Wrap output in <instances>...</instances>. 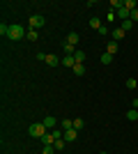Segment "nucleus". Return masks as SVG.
<instances>
[{"label":"nucleus","mask_w":138,"mask_h":154,"mask_svg":"<svg viewBox=\"0 0 138 154\" xmlns=\"http://www.w3.org/2000/svg\"><path fill=\"white\" fill-rule=\"evenodd\" d=\"M127 88H129V90H136V81H133V78H129V81H127Z\"/></svg>","instance_id":"a878e982"},{"label":"nucleus","mask_w":138,"mask_h":154,"mask_svg":"<svg viewBox=\"0 0 138 154\" xmlns=\"http://www.w3.org/2000/svg\"><path fill=\"white\" fill-rule=\"evenodd\" d=\"M90 28H94V30H99V28H101V21H99L97 16H94V19H90Z\"/></svg>","instance_id":"4be33fe9"},{"label":"nucleus","mask_w":138,"mask_h":154,"mask_svg":"<svg viewBox=\"0 0 138 154\" xmlns=\"http://www.w3.org/2000/svg\"><path fill=\"white\" fill-rule=\"evenodd\" d=\"M44 23H46V21H44V16H41V14H32V16H30V21H28L30 30H39Z\"/></svg>","instance_id":"7ed1b4c3"},{"label":"nucleus","mask_w":138,"mask_h":154,"mask_svg":"<svg viewBox=\"0 0 138 154\" xmlns=\"http://www.w3.org/2000/svg\"><path fill=\"white\" fill-rule=\"evenodd\" d=\"M41 154H55V147H53V145H44Z\"/></svg>","instance_id":"5701e85b"},{"label":"nucleus","mask_w":138,"mask_h":154,"mask_svg":"<svg viewBox=\"0 0 138 154\" xmlns=\"http://www.w3.org/2000/svg\"><path fill=\"white\" fill-rule=\"evenodd\" d=\"M99 35H104V37H106V35H111V30H108V28H106V26H101V28H99Z\"/></svg>","instance_id":"393cba45"},{"label":"nucleus","mask_w":138,"mask_h":154,"mask_svg":"<svg viewBox=\"0 0 138 154\" xmlns=\"http://www.w3.org/2000/svg\"><path fill=\"white\" fill-rule=\"evenodd\" d=\"M118 51H120V46L115 44V42H111V44L106 46V53H108V55H115V53H118Z\"/></svg>","instance_id":"9b49d317"},{"label":"nucleus","mask_w":138,"mask_h":154,"mask_svg":"<svg viewBox=\"0 0 138 154\" xmlns=\"http://www.w3.org/2000/svg\"><path fill=\"white\" fill-rule=\"evenodd\" d=\"M28 131H30V136H32V138H44V136L48 134V129L44 127V122H35V124H30V129H28Z\"/></svg>","instance_id":"f257e3e1"},{"label":"nucleus","mask_w":138,"mask_h":154,"mask_svg":"<svg viewBox=\"0 0 138 154\" xmlns=\"http://www.w3.org/2000/svg\"><path fill=\"white\" fill-rule=\"evenodd\" d=\"M26 39H28V42H37V39H39V32H37V30H28Z\"/></svg>","instance_id":"4468645a"},{"label":"nucleus","mask_w":138,"mask_h":154,"mask_svg":"<svg viewBox=\"0 0 138 154\" xmlns=\"http://www.w3.org/2000/svg\"><path fill=\"white\" fill-rule=\"evenodd\" d=\"M62 64H65V67H72V69H74V64H76L74 55H65V58H62Z\"/></svg>","instance_id":"ddd939ff"},{"label":"nucleus","mask_w":138,"mask_h":154,"mask_svg":"<svg viewBox=\"0 0 138 154\" xmlns=\"http://www.w3.org/2000/svg\"><path fill=\"white\" fill-rule=\"evenodd\" d=\"M127 120H131V122H133V120H138V110H136V108L127 110Z\"/></svg>","instance_id":"a211bd4d"},{"label":"nucleus","mask_w":138,"mask_h":154,"mask_svg":"<svg viewBox=\"0 0 138 154\" xmlns=\"http://www.w3.org/2000/svg\"><path fill=\"white\" fill-rule=\"evenodd\" d=\"M46 64H48V67H58V64H62V60H60L58 55L48 53V55H46Z\"/></svg>","instance_id":"39448f33"},{"label":"nucleus","mask_w":138,"mask_h":154,"mask_svg":"<svg viewBox=\"0 0 138 154\" xmlns=\"http://www.w3.org/2000/svg\"><path fill=\"white\" fill-rule=\"evenodd\" d=\"M120 28H122L124 32H129V30L133 28V21H131V19H129V21H122V23H120Z\"/></svg>","instance_id":"dca6fc26"},{"label":"nucleus","mask_w":138,"mask_h":154,"mask_svg":"<svg viewBox=\"0 0 138 154\" xmlns=\"http://www.w3.org/2000/svg\"><path fill=\"white\" fill-rule=\"evenodd\" d=\"M46 55H48V53H37V60H39V62H46Z\"/></svg>","instance_id":"cd10ccee"},{"label":"nucleus","mask_w":138,"mask_h":154,"mask_svg":"<svg viewBox=\"0 0 138 154\" xmlns=\"http://www.w3.org/2000/svg\"><path fill=\"white\" fill-rule=\"evenodd\" d=\"M131 21H133V23L138 21V9H133V12H131Z\"/></svg>","instance_id":"c85d7f7f"},{"label":"nucleus","mask_w":138,"mask_h":154,"mask_svg":"<svg viewBox=\"0 0 138 154\" xmlns=\"http://www.w3.org/2000/svg\"><path fill=\"white\" fill-rule=\"evenodd\" d=\"M124 7H127V9H129V12H133V9H138L136 0H127V2H124Z\"/></svg>","instance_id":"aec40b11"},{"label":"nucleus","mask_w":138,"mask_h":154,"mask_svg":"<svg viewBox=\"0 0 138 154\" xmlns=\"http://www.w3.org/2000/svg\"><path fill=\"white\" fill-rule=\"evenodd\" d=\"M106 21H115V12H113V9L106 14Z\"/></svg>","instance_id":"bb28decb"},{"label":"nucleus","mask_w":138,"mask_h":154,"mask_svg":"<svg viewBox=\"0 0 138 154\" xmlns=\"http://www.w3.org/2000/svg\"><path fill=\"white\" fill-rule=\"evenodd\" d=\"M0 35H2V37H7V35H9V26H5V23H2V26H0Z\"/></svg>","instance_id":"b1692460"},{"label":"nucleus","mask_w":138,"mask_h":154,"mask_svg":"<svg viewBox=\"0 0 138 154\" xmlns=\"http://www.w3.org/2000/svg\"><path fill=\"white\" fill-rule=\"evenodd\" d=\"M62 138H65L67 143H72V140H76V138H78V131H76V129H69V131H65V136H62Z\"/></svg>","instance_id":"0eeeda50"},{"label":"nucleus","mask_w":138,"mask_h":154,"mask_svg":"<svg viewBox=\"0 0 138 154\" xmlns=\"http://www.w3.org/2000/svg\"><path fill=\"white\" fill-rule=\"evenodd\" d=\"M111 35H113V42H120V39H124V35H127V32L122 30V28H113V30H111Z\"/></svg>","instance_id":"423d86ee"},{"label":"nucleus","mask_w":138,"mask_h":154,"mask_svg":"<svg viewBox=\"0 0 138 154\" xmlns=\"http://www.w3.org/2000/svg\"><path fill=\"white\" fill-rule=\"evenodd\" d=\"M26 35L28 32H23V26H16V23H14V26H9V35H7V37L12 39V42H19V39H23Z\"/></svg>","instance_id":"f03ea898"},{"label":"nucleus","mask_w":138,"mask_h":154,"mask_svg":"<svg viewBox=\"0 0 138 154\" xmlns=\"http://www.w3.org/2000/svg\"><path fill=\"white\" fill-rule=\"evenodd\" d=\"M60 127H62V131H69V129H74V120H62Z\"/></svg>","instance_id":"2eb2a0df"},{"label":"nucleus","mask_w":138,"mask_h":154,"mask_svg":"<svg viewBox=\"0 0 138 154\" xmlns=\"http://www.w3.org/2000/svg\"><path fill=\"white\" fill-rule=\"evenodd\" d=\"M99 62H101V64H111V62H113V55H108V53H104V55L99 58Z\"/></svg>","instance_id":"6ab92c4d"},{"label":"nucleus","mask_w":138,"mask_h":154,"mask_svg":"<svg viewBox=\"0 0 138 154\" xmlns=\"http://www.w3.org/2000/svg\"><path fill=\"white\" fill-rule=\"evenodd\" d=\"M74 74H76V76H83V74H85V64L76 62V64H74Z\"/></svg>","instance_id":"f8f14e48"},{"label":"nucleus","mask_w":138,"mask_h":154,"mask_svg":"<svg viewBox=\"0 0 138 154\" xmlns=\"http://www.w3.org/2000/svg\"><path fill=\"white\" fill-rule=\"evenodd\" d=\"M99 154H108V152H99Z\"/></svg>","instance_id":"c756f323"},{"label":"nucleus","mask_w":138,"mask_h":154,"mask_svg":"<svg viewBox=\"0 0 138 154\" xmlns=\"http://www.w3.org/2000/svg\"><path fill=\"white\" fill-rule=\"evenodd\" d=\"M83 127H85V122H83L81 117H76V120H74V129H76V131H81Z\"/></svg>","instance_id":"412c9836"},{"label":"nucleus","mask_w":138,"mask_h":154,"mask_svg":"<svg viewBox=\"0 0 138 154\" xmlns=\"http://www.w3.org/2000/svg\"><path fill=\"white\" fill-rule=\"evenodd\" d=\"M78 32H69V35H67V44H69V46H76V44H78Z\"/></svg>","instance_id":"6e6552de"},{"label":"nucleus","mask_w":138,"mask_h":154,"mask_svg":"<svg viewBox=\"0 0 138 154\" xmlns=\"http://www.w3.org/2000/svg\"><path fill=\"white\" fill-rule=\"evenodd\" d=\"M74 60L83 64V62H85V53H83V51H76V53H74Z\"/></svg>","instance_id":"f3484780"},{"label":"nucleus","mask_w":138,"mask_h":154,"mask_svg":"<svg viewBox=\"0 0 138 154\" xmlns=\"http://www.w3.org/2000/svg\"><path fill=\"white\" fill-rule=\"evenodd\" d=\"M65 145H67V140H65V138H58V140L53 143V147H55V152H62V149H65Z\"/></svg>","instance_id":"9d476101"},{"label":"nucleus","mask_w":138,"mask_h":154,"mask_svg":"<svg viewBox=\"0 0 138 154\" xmlns=\"http://www.w3.org/2000/svg\"><path fill=\"white\" fill-rule=\"evenodd\" d=\"M41 122H44V127L48 129V131H53V129L58 127V120H55V117H51V115H48V117H44Z\"/></svg>","instance_id":"20e7f679"},{"label":"nucleus","mask_w":138,"mask_h":154,"mask_svg":"<svg viewBox=\"0 0 138 154\" xmlns=\"http://www.w3.org/2000/svg\"><path fill=\"white\" fill-rule=\"evenodd\" d=\"M58 140V138H55V136H53V131H48V134L44 136V138H41V143H44V145H53V143Z\"/></svg>","instance_id":"1a4fd4ad"}]
</instances>
